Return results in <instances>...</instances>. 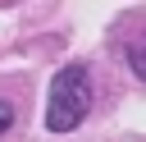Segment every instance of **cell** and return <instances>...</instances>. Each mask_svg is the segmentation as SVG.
Segmentation results:
<instances>
[{
    "mask_svg": "<svg viewBox=\"0 0 146 142\" xmlns=\"http://www.w3.org/2000/svg\"><path fill=\"white\" fill-rule=\"evenodd\" d=\"M91 110V78L82 64H68L50 78V101H46V128L50 133H68L87 119Z\"/></svg>",
    "mask_w": 146,
    "mask_h": 142,
    "instance_id": "obj_1",
    "label": "cell"
},
{
    "mask_svg": "<svg viewBox=\"0 0 146 142\" xmlns=\"http://www.w3.org/2000/svg\"><path fill=\"white\" fill-rule=\"evenodd\" d=\"M9 124H14V105H9V101H0V133H5Z\"/></svg>",
    "mask_w": 146,
    "mask_h": 142,
    "instance_id": "obj_3",
    "label": "cell"
},
{
    "mask_svg": "<svg viewBox=\"0 0 146 142\" xmlns=\"http://www.w3.org/2000/svg\"><path fill=\"white\" fill-rule=\"evenodd\" d=\"M128 64H132V73H137V78H146V37L128 46Z\"/></svg>",
    "mask_w": 146,
    "mask_h": 142,
    "instance_id": "obj_2",
    "label": "cell"
}]
</instances>
